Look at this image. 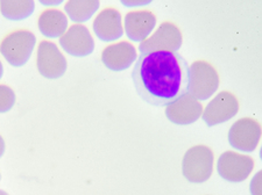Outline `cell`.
I'll use <instances>...</instances> for the list:
<instances>
[{
	"mask_svg": "<svg viewBox=\"0 0 262 195\" xmlns=\"http://www.w3.org/2000/svg\"><path fill=\"white\" fill-rule=\"evenodd\" d=\"M36 44V37L28 29L21 28L8 33L0 42V54L8 64L20 67L31 58Z\"/></svg>",
	"mask_w": 262,
	"mask_h": 195,
	"instance_id": "2",
	"label": "cell"
},
{
	"mask_svg": "<svg viewBox=\"0 0 262 195\" xmlns=\"http://www.w3.org/2000/svg\"><path fill=\"white\" fill-rule=\"evenodd\" d=\"M203 106L188 92L166 106V116L172 124L187 126L196 122L202 116Z\"/></svg>",
	"mask_w": 262,
	"mask_h": 195,
	"instance_id": "11",
	"label": "cell"
},
{
	"mask_svg": "<svg viewBox=\"0 0 262 195\" xmlns=\"http://www.w3.org/2000/svg\"><path fill=\"white\" fill-rule=\"evenodd\" d=\"M0 181H2V173H0Z\"/></svg>",
	"mask_w": 262,
	"mask_h": 195,
	"instance_id": "25",
	"label": "cell"
},
{
	"mask_svg": "<svg viewBox=\"0 0 262 195\" xmlns=\"http://www.w3.org/2000/svg\"><path fill=\"white\" fill-rule=\"evenodd\" d=\"M213 152L209 147L200 144L190 148L182 160L183 176L193 184L208 181L213 172Z\"/></svg>",
	"mask_w": 262,
	"mask_h": 195,
	"instance_id": "4",
	"label": "cell"
},
{
	"mask_svg": "<svg viewBox=\"0 0 262 195\" xmlns=\"http://www.w3.org/2000/svg\"><path fill=\"white\" fill-rule=\"evenodd\" d=\"M36 67L42 77L58 79L64 76L68 69V62L56 43L43 40L37 46Z\"/></svg>",
	"mask_w": 262,
	"mask_h": 195,
	"instance_id": "6",
	"label": "cell"
},
{
	"mask_svg": "<svg viewBox=\"0 0 262 195\" xmlns=\"http://www.w3.org/2000/svg\"><path fill=\"white\" fill-rule=\"evenodd\" d=\"M189 65L179 53H148L138 57L132 79L147 104L166 107L188 88Z\"/></svg>",
	"mask_w": 262,
	"mask_h": 195,
	"instance_id": "1",
	"label": "cell"
},
{
	"mask_svg": "<svg viewBox=\"0 0 262 195\" xmlns=\"http://www.w3.org/2000/svg\"><path fill=\"white\" fill-rule=\"evenodd\" d=\"M182 42H183V36L179 26L171 21H164L153 35L148 36L145 41L141 42L139 50L141 54L158 52L177 53V50L181 48Z\"/></svg>",
	"mask_w": 262,
	"mask_h": 195,
	"instance_id": "5",
	"label": "cell"
},
{
	"mask_svg": "<svg viewBox=\"0 0 262 195\" xmlns=\"http://www.w3.org/2000/svg\"><path fill=\"white\" fill-rule=\"evenodd\" d=\"M3 75H4V66H3L2 61H0V79L3 78Z\"/></svg>",
	"mask_w": 262,
	"mask_h": 195,
	"instance_id": "23",
	"label": "cell"
},
{
	"mask_svg": "<svg viewBox=\"0 0 262 195\" xmlns=\"http://www.w3.org/2000/svg\"><path fill=\"white\" fill-rule=\"evenodd\" d=\"M138 58L137 49L128 41L112 43L101 52V62L112 71H124L133 64Z\"/></svg>",
	"mask_w": 262,
	"mask_h": 195,
	"instance_id": "13",
	"label": "cell"
},
{
	"mask_svg": "<svg viewBox=\"0 0 262 195\" xmlns=\"http://www.w3.org/2000/svg\"><path fill=\"white\" fill-rule=\"evenodd\" d=\"M5 149H6V145H5V141H4V138L2 135H0V158L4 156L5 154Z\"/></svg>",
	"mask_w": 262,
	"mask_h": 195,
	"instance_id": "22",
	"label": "cell"
},
{
	"mask_svg": "<svg viewBox=\"0 0 262 195\" xmlns=\"http://www.w3.org/2000/svg\"><path fill=\"white\" fill-rule=\"evenodd\" d=\"M124 32L128 39L141 43L145 41L156 26V16L151 11H130L125 15Z\"/></svg>",
	"mask_w": 262,
	"mask_h": 195,
	"instance_id": "14",
	"label": "cell"
},
{
	"mask_svg": "<svg viewBox=\"0 0 262 195\" xmlns=\"http://www.w3.org/2000/svg\"><path fill=\"white\" fill-rule=\"evenodd\" d=\"M37 27L42 35L47 39H60L68 29V18L61 10L47 8L39 15Z\"/></svg>",
	"mask_w": 262,
	"mask_h": 195,
	"instance_id": "15",
	"label": "cell"
},
{
	"mask_svg": "<svg viewBox=\"0 0 262 195\" xmlns=\"http://www.w3.org/2000/svg\"><path fill=\"white\" fill-rule=\"evenodd\" d=\"M60 45L71 56L85 57L94 53L95 40L86 26L73 25L60 37Z\"/></svg>",
	"mask_w": 262,
	"mask_h": 195,
	"instance_id": "10",
	"label": "cell"
},
{
	"mask_svg": "<svg viewBox=\"0 0 262 195\" xmlns=\"http://www.w3.org/2000/svg\"><path fill=\"white\" fill-rule=\"evenodd\" d=\"M261 177L262 172H257V175L254 177V180L251 182V193L253 195H261Z\"/></svg>",
	"mask_w": 262,
	"mask_h": 195,
	"instance_id": "19",
	"label": "cell"
},
{
	"mask_svg": "<svg viewBox=\"0 0 262 195\" xmlns=\"http://www.w3.org/2000/svg\"><path fill=\"white\" fill-rule=\"evenodd\" d=\"M99 6L100 3L97 0H70L64 5V13L73 22L81 25L90 20Z\"/></svg>",
	"mask_w": 262,
	"mask_h": 195,
	"instance_id": "16",
	"label": "cell"
},
{
	"mask_svg": "<svg viewBox=\"0 0 262 195\" xmlns=\"http://www.w3.org/2000/svg\"><path fill=\"white\" fill-rule=\"evenodd\" d=\"M122 4H124L125 6H145V5H148V4H150V2H121Z\"/></svg>",
	"mask_w": 262,
	"mask_h": 195,
	"instance_id": "20",
	"label": "cell"
},
{
	"mask_svg": "<svg viewBox=\"0 0 262 195\" xmlns=\"http://www.w3.org/2000/svg\"><path fill=\"white\" fill-rule=\"evenodd\" d=\"M35 10V3L32 0H3L0 2V12L6 19L21 21L27 19Z\"/></svg>",
	"mask_w": 262,
	"mask_h": 195,
	"instance_id": "17",
	"label": "cell"
},
{
	"mask_svg": "<svg viewBox=\"0 0 262 195\" xmlns=\"http://www.w3.org/2000/svg\"><path fill=\"white\" fill-rule=\"evenodd\" d=\"M261 126L255 118L243 117L235 121L229 130V143L235 150L253 152L259 145Z\"/></svg>",
	"mask_w": 262,
	"mask_h": 195,
	"instance_id": "8",
	"label": "cell"
},
{
	"mask_svg": "<svg viewBox=\"0 0 262 195\" xmlns=\"http://www.w3.org/2000/svg\"><path fill=\"white\" fill-rule=\"evenodd\" d=\"M238 112V98L230 91H222L203 109L202 118L209 127H213L233 118Z\"/></svg>",
	"mask_w": 262,
	"mask_h": 195,
	"instance_id": "7",
	"label": "cell"
},
{
	"mask_svg": "<svg viewBox=\"0 0 262 195\" xmlns=\"http://www.w3.org/2000/svg\"><path fill=\"white\" fill-rule=\"evenodd\" d=\"M0 195H10V194L6 193L5 190H2V189H0Z\"/></svg>",
	"mask_w": 262,
	"mask_h": 195,
	"instance_id": "24",
	"label": "cell"
},
{
	"mask_svg": "<svg viewBox=\"0 0 262 195\" xmlns=\"http://www.w3.org/2000/svg\"><path fill=\"white\" fill-rule=\"evenodd\" d=\"M40 3L45 6H58L62 4V0H56V2H45V0H42Z\"/></svg>",
	"mask_w": 262,
	"mask_h": 195,
	"instance_id": "21",
	"label": "cell"
},
{
	"mask_svg": "<svg viewBox=\"0 0 262 195\" xmlns=\"http://www.w3.org/2000/svg\"><path fill=\"white\" fill-rule=\"evenodd\" d=\"M14 91L6 84H0V114L10 112L15 104Z\"/></svg>",
	"mask_w": 262,
	"mask_h": 195,
	"instance_id": "18",
	"label": "cell"
},
{
	"mask_svg": "<svg viewBox=\"0 0 262 195\" xmlns=\"http://www.w3.org/2000/svg\"><path fill=\"white\" fill-rule=\"evenodd\" d=\"M92 28L100 41L112 42L121 39L124 35L121 13L116 7H105L97 14Z\"/></svg>",
	"mask_w": 262,
	"mask_h": 195,
	"instance_id": "12",
	"label": "cell"
},
{
	"mask_svg": "<svg viewBox=\"0 0 262 195\" xmlns=\"http://www.w3.org/2000/svg\"><path fill=\"white\" fill-rule=\"evenodd\" d=\"M219 87V75L208 61L193 62L189 66L187 92L198 101L210 99Z\"/></svg>",
	"mask_w": 262,
	"mask_h": 195,
	"instance_id": "3",
	"label": "cell"
},
{
	"mask_svg": "<svg viewBox=\"0 0 262 195\" xmlns=\"http://www.w3.org/2000/svg\"><path fill=\"white\" fill-rule=\"evenodd\" d=\"M254 168V159L251 156L225 151L217 163V171L223 179L231 182H242L251 176Z\"/></svg>",
	"mask_w": 262,
	"mask_h": 195,
	"instance_id": "9",
	"label": "cell"
}]
</instances>
